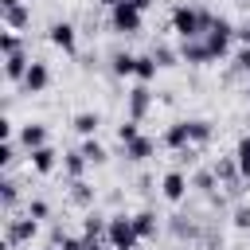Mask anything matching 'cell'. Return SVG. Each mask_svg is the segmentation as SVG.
Instances as JSON below:
<instances>
[{"instance_id": "cell-43", "label": "cell", "mask_w": 250, "mask_h": 250, "mask_svg": "<svg viewBox=\"0 0 250 250\" xmlns=\"http://www.w3.org/2000/svg\"><path fill=\"white\" fill-rule=\"evenodd\" d=\"M246 102H250V86H246Z\"/></svg>"}, {"instance_id": "cell-39", "label": "cell", "mask_w": 250, "mask_h": 250, "mask_svg": "<svg viewBox=\"0 0 250 250\" xmlns=\"http://www.w3.org/2000/svg\"><path fill=\"white\" fill-rule=\"evenodd\" d=\"M86 250H113V246H109V242H90Z\"/></svg>"}, {"instance_id": "cell-22", "label": "cell", "mask_w": 250, "mask_h": 250, "mask_svg": "<svg viewBox=\"0 0 250 250\" xmlns=\"http://www.w3.org/2000/svg\"><path fill=\"white\" fill-rule=\"evenodd\" d=\"M74 133H82V137H94L98 133V125H102V117L94 113V109H82V113H74Z\"/></svg>"}, {"instance_id": "cell-2", "label": "cell", "mask_w": 250, "mask_h": 250, "mask_svg": "<svg viewBox=\"0 0 250 250\" xmlns=\"http://www.w3.org/2000/svg\"><path fill=\"white\" fill-rule=\"evenodd\" d=\"M145 27V12L133 4V0H117L113 8H109V31H117V35H137Z\"/></svg>"}, {"instance_id": "cell-33", "label": "cell", "mask_w": 250, "mask_h": 250, "mask_svg": "<svg viewBox=\"0 0 250 250\" xmlns=\"http://www.w3.org/2000/svg\"><path fill=\"white\" fill-rule=\"evenodd\" d=\"M0 164H4V168L16 164V141H4V145H0Z\"/></svg>"}, {"instance_id": "cell-34", "label": "cell", "mask_w": 250, "mask_h": 250, "mask_svg": "<svg viewBox=\"0 0 250 250\" xmlns=\"http://www.w3.org/2000/svg\"><path fill=\"white\" fill-rule=\"evenodd\" d=\"M234 70L250 74V47H238V51H234Z\"/></svg>"}, {"instance_id": "cell-44", "label": "cell", "mask_w": 250, "mask_h": 250, "mask_svg": "<svg viewBox=\"0 0 250 250\" xmlns=\"http://www.w3.org/2000/svg\"><path fill=\"white\" fill-rule=\"evenodd\" d=\"M47 250H55V246H47Z\"/></svg>"}, {"instance_id": "cell-28", "label": "cell", "mask_w": 250, "mask_h": 250, "mask_svg": "<svg viewBox=\"0 0 250 250\" xmlns=\"http://www.w3.org/2000/svg\"><path fill=\"white\" fill-rule=\"evenodd\" d=\"M188 125H191V145H207V141H211V133H215V129H211V121H203V117H191Z\"/></svg>"}, {"instance_id": "cell-25", "label": "cell", "mask_w": 250, "mask_h": 250, "mask_svg": "<svg viewBox=\"0 0 250 250\" xmlns=\"http://www.w3.org/2000/svg\"><path fill=\"white\" fill-rule=\"evenodd\" d=\"M70 199H74L78 207H94V188H90L86 180H70Z\"/></svg>"}, {"instance_id": "cell-6", "label": "cell", "mask_w": 250, "mask_h": 250, "mask_svg": "<svg viewBox=\"0 0 250 250\" xmlns=\"http://www.w3.org/2000/svg\"><path fill=\"white\" fill-rule=\"evenodd\" d=\"M47 39H51L62 55H78V27H74L70 20H55V23L47 27Z\"/></svg>"}, {"instance_id": "cell-1", "label": "cell", "mask_w": 250, "mask_h": 250, "mask_svg": "<svg viewBox=\"0 0 250 250\" xmlns=\"http://www.w3.org/2000/svg\"><path fill=\"white\" fill-rule=\"evenodd\" d=\"M211 23H215V16L199 4H176L172 8V31L180 39H203L211 31Z\"/></svg>"}, {"instance_id": "cell-35", "label": "cell", "mask_w": 250, "mask_h": 250, "mask_svg": "<svg viewBox=\"0 0 250 250\" xmlns=\"http://www.w3.org/2000/svg\"><path fill=\"white\" fill-rule=\"evenodd\" d=\"M234 227H238V230H250V207H246V203L234 207Z\"/></svg>"}, {"instance_id": "cell-16", "label": "cell", "mask_w": 250, "mask_h": 250, "mask_svg": "<svg viewBox=\"0 0 250 250\" xmlns=\"http://www.w3.org/2000/svg\"><path fill=\"white\" fill-rule=\"evenodd\" d=\"M0 20H4V27H8V31H23V27H31V8H27V4L0 8Z\"/></svg>"}, {"instance_id": "cell-20", "label": "cell", "mask_w": 250, "mask_h": 250, "mask_svg": "<svg viewBox=\"0 0 250 250\" xmlns=\"http://www.w3.org/2000/svg\"><path fill=\"white\" fill-rule=\"evenodd\" d=\"M133 66H137V55H129V51H113L109 55V70L117 78H133Z\"/></svg>"}, {"instance_id": "cell-30", "label": "cell", "mask_w": 250, "mask_h": 250, "mask_svg": "<svg viewBox=\"0 0 250 250\" xmlns=\"http://www.w3.org/2000/svg\"><path fill=\"white\" fill-rule=\"evenodd\" d=\"M152 59H156L160 66H176V62H184V59H180V51H172V47H164V43H156V47H152Z\"/></svg>"}, {"instance_id": "cell-15", "label": "cell", "mask_w": 250, "mask_h": 250, "mask_svg": "<svg viewBox=\"0 0 250 250\" xmlns=\"http://www.w3.org/2000/svg\"><path fill=\"white\" fill-rule=\"evenodd\" d=\"M152 156H156V141H152L148 133H141L137 141H129V145H125V160H133V164L152 160Z\"/></svg>"}, {"instance_id": "cell-9", "label": "cell", "mask_w": 250, "mask_h": 250, "mask_svg": "<svg viewBox=\"0 0 250 250\" xmlns=\"http://www.w3.org/2000/svg\"><path fill=\"white\" fill-rule=\"evenodd\" d=\"M180 59L191 62V66H207V62H215L207 39H180Z\"/></svg>"}, {"instance_id": "cell-3", "label": "cell", "mask_w": 250, "mask_h": 250, "mask_svg": "<svg viewBox=\"0 0 250 250\" xmlns=\"http://www.w3.org/2000/svg\"><path fill=\"white\" fill-rule=\"evenodd\" d=\"M105 242L113 246V250H137V242H141V234H137V223H133V215H109V227H105Z\"/></svg>"}, {"instance_id": "cell-26", "label": "cell", "mask_w": 250, "mask_h": 250, "mask_svg": "<svg viewBox=\"0 0 250 250\" xmlns=\"http://www.w3.org/2000/svg\"><path fill=\"white\" fill-rule=\"evenodd\" d=\"M234 160H238L242 180H250V133H246V137H238V145H234Z\"/></svg>"}, {"instance_id": "cell-42", "label": "cell", "mask_w": 250, "mask_h": 250, "mask_svg": "<svg viewBox=\"0 0 250 250\" xmlns=\"http://www.w3.org/2000/svg\"><path fill=\"white\" fill-rule=\"evenodd\" d=\"M98 4H105V8H113V4H117V0H98Z\"/></svg>"}, {"instance_id": "cell-4", "label": "cell", "mask_w": 250, "mask_h": 250, "mask_svg": "<svg viewBox=\"0 0 250 250\" xmlns=\"http://www.w3.org/2000/svg\"><path fill=\"white\" fill-rule=\"evenodd\" d=\"M35 234H39V219H31L27 211H23V215H8V227H4V242H8V250L27 246Z\"/></svg>"}, {"instance_id": "cell-18", "label": "cell", "mask_w": 250, "mask_h": 250, "mask_svg": "<svg viewBox=\"0 0 250 250\" xmlns=\"http://www.w3.org/2000/svg\"><path fill=\"white\" fill-rule=\"evenodd\" d=\"M86 168H90V160L82 156V148L62 152V172H66V180H82V176H86Z\"/></svg>"}, {"instance_id": "cell-17", "label": "cell", "mask_w": 250, "mask_h": 250, "mask_svg": "<svg viewBox=\"0 0 250 250\" xmlns=\"http://www.w3.org/2000/svg\"><path fill=\"white\" fill-rule=\"evenodd\" d=\"M27 66H31V55H27V51H20V55H8V59H4V78H8V82H23Z\"/></svg>"}, {"instance_id": "cell-31", "label": "cell", "mask_w": 250, "mask_h": 250, "mask_svg": "<svg viewBox=\"0 0 250 250\" xmlns=\"http://www.w3.org/2000/svg\"><path fill=\"white\" fill-rule=\"evenodd\" d=\"M137 137H141V121L125 117V121L117 125V141H121V145H129V141H137Z\"/></svg>"}, {"instance_id": "cell-12", "label": "cell", "mask_w": 250, "mask_h": 250, "mask_svg": "<svg viewBox=\"0 0 250 250\" xmlns=\"http://www.w3.org/2000/svg\"><path fill=\"white\" fill-rule=\"evenodd\" d=\"M160 141H164V148H172V152L195 148V145H191V125H188V121H176V125H168Z\"/></svg>"}, {"instance_id": "cell-19", "label": "cell", "mask_w": 250, "mask_h": 250, "mask_svg": "<svg viewBox=\"0 0 250 250\" xmlns=\"http://www.w3.org/2000/svg\"><path fill=\"white\" fill-rule=\"evenodd\" d=\"M133 223H137V234H141V242L160 234V219H156V211H137V215H133Z\"/></svg>"}, {"instance_id": "cell-8", "label": "cell", "mask_w": 250, "mask_h": 250, "mask_svg": "<svg viewBox=\"0 0 250 250\" xmlns=\"http://www.w3.org/2000/svg\"><path fill=\"white\" fill-rule=\"evenodd\" d=\"M20 86H23V94H43L51 86V66L43 59H31V66H27V74H23Z\"/></svg>"}, {"instance_id": "cell-41", "label": "cell", "mask_w": 250, "mask_h": 250, "mask_svg": "<svg viewBox=\"0 0 250 250\" xmlns=\"http://www.w3.org/2000/svg\"><path fill=\"white\" fill-rule=\"evenodd\" d=\"M16 4H23V0H0V8H16Z\"/></svg>"}, {"instance_id": "cell-23", "label": "cell", "mask_w": 250, "mask_h": 250, "mask_svg": "<svg viewBox=\"0 0 250 250\" xmlns=\"http://www.w3.org/2000/svg\"><path fill=\"white\" fill-rule=\"evenodd\" d=\"M82 156H86L90 164H105V160H109V152H105V145H102L98 137H86V141H82Z\"/></svg>"}, {"instance_id": "cell-11", "label": "cell", "mask_w": 250, "mask_h": 250, "mask_svg": "<svg viewBox=\"0 0 250 250\" xmlns=\"http://www.w3.org/2000/svg\"><path fill=\"white\" fill-rule=\"evenodd\" d=\"M43 145H51V137H47V125H39V121H27V125H20V148H23V152H35V148H43Z\"/></svg>"}, {"instance_id": "cell-21", "label": "cell", "mask_w": 250, "mask_h": 250, "mask_svg": "<svg viewBox=\"0 0 250 250\" xmlns=\"http://www.w3.org/2000/svg\"><path fill=\"white\" fill-rule=\"evenodd\" d=\"M156 70H160V62L152 59V51H148V55H137V66H133V78H137V82H152Z\"/></svg>"}, {"instance_id": "cell-7", "label": "cell", "mask_w": 250, "mask_h": 250, "mask_svg": "<svg viewBox=\"0 0 250 250\" xmlns=\"http://www.w3.org/2000/svg\"><path fill=\"white\" fill-rule=\"evenodd\" d=\"M125 109H129L133 121H145V117H148V109H152V90H148V82H137V86L125 94Z\"/></svg>"}, {"instance_id": "cell-5", "label": "cell", "mask_w": 250, "mask_h": 250, "mask_svg": "<svg viewBox=\"0 0 250 250\" xmlns=\"http://www.w3.org/2000/svg\"><path fill=\"white\" fill-rule=\"evenodd\" d=\"M203 39H207V47H211L215 59H227V51H230V43H234V23L223 20V16H215V23H211V31H207Z\"/></svg>"}, {"instance_id": "cell-14", "label": "cell", "mask_w": 250, "mask_h": 250, "mask_svg": "<svg viewBox=\"0 0 250 250\" xmlns=\"http://www.w3.org/2000/svg\"><path fill=\"white\" fill-rule=\"evenodd\" d=\"M105 227H109V215L86 211V219H82V238H86V246H90V242H105Z\"/></svg>"}, {"instance_id": "cell-38", "label": "cell", "mask_w": 250, "mask_h": 250, "mask_svg": "<svg viewBox=\"0 0 250 250\" xmlns=\"http://www.w3.org/2000/svg\"><path fill=\"white\" fill-rule=\"evenodd\" d=\"M12 133H16V125L4 117V121H0V137H4V141H12Z\"/></svg>"}, {"instance_id": "cell-37", "label": "cell", "mask_w": 250, "mask_h": 250, "mask_svg": "<svg viewBox=\"0 0 250 250\" xmlns=\"http://www.w3.org/2000/svg\"><path fill=\"white\" fill-rule=\"evenodd\" d=\"M55 250H86V238H74V234H66V242H62V246H55Z\"/></svg>"}, {"instance_id": "cell-24", "label": "cell", "mask_w": 250, "mask_h": 250, "mask_svg": "<svg viewBox=\"0 0 250 250\" xmlns=\"http://www.w3.org/2000/svg\"><path fill=\"white\" fill-rule=\"evenodd\" d=\"M0 203H4V211H8V215H12V211H16V203H20V184H16L12 176L0 184Z\"/></svg>"}, {"instance_id": "cell-36", "label": "cell", "mask_w": 250, "mask_h": 250, "mask_svg": "<svg viewBox=\"0 0 250 250\" xmlns=\"http://www.w3.org/2000/svg\"><path fill=\"white\" fill-rule=\"evenodd\" d=\"M234 39H238L242 47H250V20H242V23H234Z\"/></svg>"}, {"instance_id": "cell-27", "label": "cell", "mask_w": 250, "mask_h": 250, "mask_svg": "<svg viewBox=\"0 0 250 250\" xmlns=\"http://www.w3.org/2000/svg\"><path fill=\"white\" fill-rule=\"evenodd\" d=\"M20 51H23V39H20V31H8V27H4V31H0V55L8 59V55H20Z\"/></svg>"}, {"instance_id": "cell-13", "label": "cell", "mask_w": 250, "mask_h": 250, "mask_svg": "<svg viewBox=\"0 0 250 250\" xmlns=\"http://www.w3.org/2000/svg\"><path fill=\"white\" fill-rule=\"evenodd\" d=\"M27 164H31V172L35 176H51L62 160H59V152L51 148V145H43V148H35V152H27Z\"/></svg>"}, {"instance_id": "cell-40", "label": "cell", "mask_w": 250, "mask_h": 250, "mask_svg": "<svg viewBox=\"0 0 250 250\" xmlns=\"http://www.w3.org/2000/svg\"><path fill=\"white\" fill-rule=\"evenodd\" d=\"M133 4H137L141 12H148V8H152V0H133Z\"/></svg>"}, {"instance_id": "cell-32", "label": "cell", "mask_w": 250, "mask_h": 250, "mask_svg": "<svg viewBox=\"0 0 250 250\" xmlns=\"http://www.w3.org/2000/svg\"><path fill=\"white\" fill-rule=\"evenodd\" d=\"M27 215H31V219H39V223H43V219H51V203H47V199H27Z\"/></svg>"}, {"instance_id": "cell-10", "label": "cell", "mask_w": 250, "mask_h": 250, "mask_svg": "<svg viewBox=\"0 0 250 250\" xmlns=\"http://www.w3.org/2000/svg\"><path fill=\"white\" fill-rule=\"evenodd\" d=\"M188 188H191V180L180 172V168H172V172H164V180H160V195L168 199V203H180L184 195H188Z\"/></svg>"}, {"instance_id": "cell-29", "label": "cell", "mask_w": 250, "mask_h": 250, "mask_svg": "<svg viewBox=\"0 0 250 250\" xmlns=\"http://www.w3.org/2000/svg\"><path fill=\"white\" fill-rule=\"evenodd\" d=\"M215 184H219L215 168H203V172H195V176H191V188H195V191H215Z\"/></svg>"}]
</instances>
